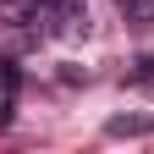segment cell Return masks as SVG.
<instances>
[{"label":"cell","mask_w":154,"mask_h":154,"mask_svg":"<svg viewBox=\"0 0 154 154\" xmlns=\"http://www.w3.org/2000/svg\"><path fill=\"white\" fill-rule=\"evenodd\" d=\"M116 11H121L132 28H149L154 22V0H116Z\"/></svg>","instance_id":"obj_1"},{"label":"cell","mask_w":154,"mask_h":154,"mask_svg":"<svg viewBox=\"0 0 154 154\" xmlns=\"http://www.w3.org/2000/svg\"><path fill=\"white\" fill-rule=\"evenodd\" d=\"M149 127H154V121H143V116H116L105 132H110V138H143Z\"/></svg>","instance_id":"obj_2"},{"label":"cell","mask_w":154,"mask_h":154,"mask_svg":"<svg viewBox=\"0 0 154 154\" xmlns=\"http://www.w3.org/2000/svg\"><path fill=\"white\" fill-rule=\"evenodd\" d=\"M138 77H154V55H143V61H138Z\"/></svg>","instance_id":"obj_3"}]
</instances>
